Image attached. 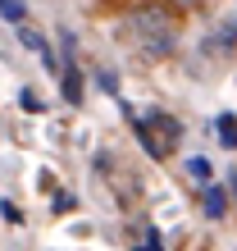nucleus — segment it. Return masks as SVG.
<instances>
[{"mask_svg":"<svg viewBox=\"0 0 237 251\" xmlns=\"http://www.w3.org/2000/svg\"><path fill=\"white\" fill-rule=\"evenodd\" d=\"M128 41L142 55H151V60H165L178 46V27L169 23V14H160V9H137L128 19Z\"/></svg>","mask_w":237,"mask_h":251,"instance_id":"f257e3e1","label":"nucleus"},{"mask_svg":"<svg viewBox=\"0 0 237 251\" xmlns=\"http://www.w3.org/2000/svg\"><path fill=\"white\" fill-rule=\"evenodd\" d=\"M132 132H137V142H142V151L146 155H155V160H165L178 151V142H183V124L173 119V114L165 110H151V114H132Z\"/></svg>","mask_w":237,"mask_h":251,"instance_id":"f03ea898","label":"nucleus"},{"mask_svg":"<svg viewBox=\"0 0 237 251\" xmlns=\"http://www.w3.org/2000/svg\"><path fill=\"white\" fill-rule=\"evenodd\" d=\"M19 41H23V46H27V50H37V60H41V64H46V69L55 73V78H59V60H55V50L46 46V37H41V32H37V27H27V23H19Z\"/></svg>","mask_w":237,"mask_h":251,"instance_id":"7ed1b4c3","label":"nucleus"},{"mask_svg":"<svg viewBox=\"0 0 237 251\" xmlns=\"http://www.w3.org/2000/svg\"><path fill=\"white\" fill-rule=\"evenodd\" d=\"M59 96H64V105H82V69H78V60H64V69H59Z\"/></svg>","mask_w":237,"mask_h":251,"instance_id":"20e7f679","label":"nucleus"},{"mask_svg":"<svg viewBox=\"0 0 237 251\" xmlns=\"http://www.w3.org/2000/svg\"><path fill=\"white\" fill-rule=\"evenodd\" d=\"M201 210L210 215V219H224L228 215V192L219 187V183H205L201 187Z\"/></svg>","mask_w":237,"mask_h":251,"instance_id":"39448f33","label":"nucleus"},{"mask_svg":"<svg viewBox=\"0 0 237 251\" xmlns=\"http://www.w3.org/2000/svg\"><path fill=\"white\" fill-rule=\"evenodd\" d=\"M214 132H219V146L237 151V114H219V119H214Z\"/></svg>","mask_w":237,"mask_h":251,"instance_id":"423d86ee","label":"nucleus"},{"mask_svg":"<svg viewBox=\"0 0 237 251\" xmlns=\"http://www.w3.org/2000/svg\"><path fill=\"white\" fill-rule=\"evenodd\" d=\"M187 174H191V183H201V187H205V183L214 178V165H210L205 155H191V160H187Z\"/></svg>","mask_w":237,"mask_h":251,"instance_id":"0eeeda50","label":"nucleus"},{"mask_svg":"<svg viewBox=\"0 0 237 251\" xmlns=\"http://www.w3.org/2000/svg\"><path fill=\"white\" fill-rule=\"evenodd\" d=\"M0 19L5 23H27V0H0Z\"/></svg>","mask_w":237,"mask_h":251,"instance_id":"6e6552de","label":"nucleus"},{"mask_svg":"<svg viewBox=\"0 0 237 251\" xmlns=\"http://www.w3.org/2000/svg\"><path fill=\"white\" fill-rule=\"evenodd\" d=\"M214 46H237V14H233V19L224 23V32L214 37Z\"/></svg>","mask_w":237,"mask_h":251,"instance_id":"1a4fd4ad","label":"nucleus"},{"mask_svg":"<svg viewBox=\"0 0 237 251\" xmlns=\"http://www.w3.org/2000/svg\"><path fill=\"white\" fill-rule=\"evenodd\" d=\"M96 82H100V92L118 96V78H114V69H100V73H96Z\"/></svg>","mask_w":237,"mask_h":251,"instance_id":"9d476101","label":"nucleus"},{"mask_svg":"<svg viewBox=\"0 0 237 251\" xmlns=\"http://www.w3.org/2000/svg\"><path fill=\"white\" fill-rule=\"evenodd\" d=\"M19 105H23V110H32V114H37V110H41V96L32 92V87H23V92H19Z\"/></svg>","mask_w":237,"mask_h":251,"instance_id":"9b49d317","label":"nucleus"},{"mask_svg":"<svg viewBox=\"0 0 237 251\" xmlns=\"http://www.w3.org/2000/svg\"><path fill=\"white\" fill-rule=\"evenodd\" d=\"M132 251H165V247H160V233H155V228H146V242H137Z\"/></svg>","mask_w":237,"mask_h":251,"instance_id":"f8f14e48","label":"nucleus"},{"mask_svg":"<svg viewBox=\"0 0 237 251\" xmlns=\"http://www.w3.org/2000/svg\"><path fill=\"white\" fill-rule=\"evenodd\" d=\"M0 215H5L9 224H23V210H19V205H14V201H0Z\"/></svg>","mask_w":237,"mask_h":251,"instance_id":"ddd939ff","label":"nucleus"},{"mask_svg":"<svg viewBox=\"0 0 237 251\" xmlns=\"http://www.w3.org/2000/svg\"><path fill=\"white\" fill-rule=\"evenodd\" d=\"M73 205H78V201H73V192H55V210H59V215H69Z\"/></svg>","mask_w":237,"mask_h":251,"instance_id":"4468645a","label":"nucleus"},{"mask_svg":"<svg viewBox=\"0 0 237 251\" xmlns=\"http://www.w3.org/2000/svg\"><path fill=\"white\" fill-rule=\"evenodd\" d=\"M228 187H233V192H237V174H228Z\"/></svg>","mask_w":237,"mask_h":251,"instance_id":"2eb2a0df","label":"nucleus"},{"mask_svg":"<svg viewBox=\"0 0 237 251\" xmlns=\"http://www.w3.org/2000/svg\"><path fill=\"white\" fill-rule=\"evenodd\" d=\"M173 5H191V0H173Z\"/></svg>","mask_w":237,"mask_h":251,"instance_id":"dca6fc26","label":"nucleus"}]
</instances>
